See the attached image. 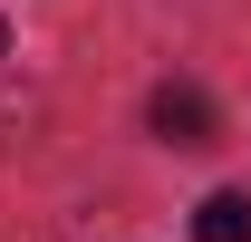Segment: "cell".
Returning <instances> with one entry per match:
<instances>
[{
	"mask_svg": "<svg viewBox=\"0 0 251 242\" xmlns=\"http://www.w3.org/2000/svg\"><path fill=\"white\" fill-rule=\"evenodd\" d=\"M145 117H155V136H164V146H213V97H203V88H184V78H164Z\"/></svg>",
	"mask_w": 251,
	"mask_h": 242,
	"instance_id": "obj_1",
	"label": "cell"
},
{
	"mask_svg": "<svg viewBox=\"0 0 251 242\" xmlns=\"http://www.w3.org/2000/svg\"><path fill=\"white\" fill-rule=\"evenodd\" d=\"M193 242H251V194H203L193 204Z\"/></svg>",
	"mask_w": 251,
	"mask_h": 242,
	"instance_id": "obj_2",
	"label": "cell"
},
{
	"mask_svg": "<svg viewBox=\"0 0 251 242\" xmlns=\"http://www.w3.org/2000/svg\"><path fill=\"white\" fill-rule=\"evenodd\" d=\"M0 59H10V30H0Z\"/></svg>",
	"mask_w": 251,
	"mask_h": 242,
	"instance_id": "obj_3",
	"label": "cell"
}]
</instances>
